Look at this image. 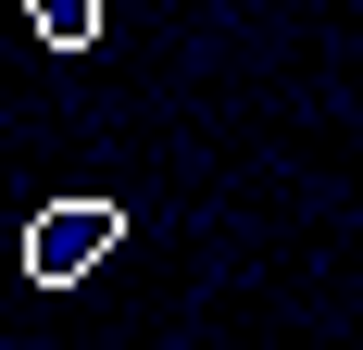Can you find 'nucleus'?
<instances>
[{"mask_svg": "<svg viewBox=\"0 0 363 350\" xmlns=\"http://www.w3.org/2000/svg\"><path fill=\"white\" fill-rule=\"evenodd\" d=\"M26 13H38L50 50H88V38H101V0H26Z\"/></svg>", "mask_w": 363, "mask_h": 350, "instance_id": "2", "label": "nucleus"}, {"mask_svg": "<svg viewBox=\"0 0 363 350\" xmlns=\"http://www.w3.org/2000/svg\"><path fill=\"white\" fill-rule=\"evenodd\" d=\"M113 250H125V213H113V201H50L26 225V276L38 288H75V276H101Z\"/></svg>", "mask_w": 363, "mask_h": 350, "instance_id": "1", "label": "nucleus"}]
</instances>
